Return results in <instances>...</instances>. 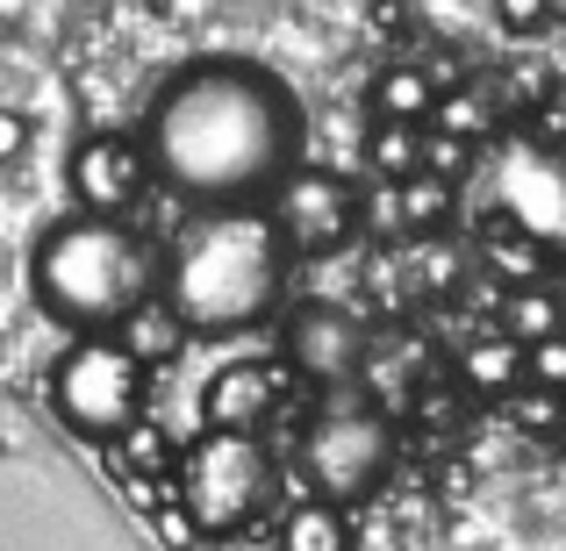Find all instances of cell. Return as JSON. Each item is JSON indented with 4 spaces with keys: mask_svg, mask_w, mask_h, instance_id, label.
I'll return each instance as SVG.
<instances>
[{
    "mask_svg": "<svg viewBox=\"0 0 566 551\" xmlns=\"http://www.w3.org/2000/svg\"><path fill=\"white\" fill-rule=\"evenodd\" d=\"M488 273H495V279H516V287H538L545 244H538V236H524L516 222H502V230H488Z\"/></svg>",
    "mask_w": 566,
    "mask_h": 551,
    "instance_id": "cell-19",
    "label": "cell"
},
{
    "mask_svg": "<svg viewBox=\"0 0 566 551\" xmlns=\"http://www.w3.org/2000/svg\"><path fill=\"white\" fill-rule=\"evenodd\" d=\"M510 415H516V423H531V430H553L559 415H566V394H553V386H531V380H516V386H510Z\"/></svg>",
    "mask_w": 566,
    "mask_h": 551,
    "instance_id": "cell-23",
    "label": "cell"
},
{
    "mask_svg": "<svg viewBox=\"0 0 566 551\" xmlns=\"http://www.w3.org/2000/svg\"><path fill=\"white\" fill-rule=\"evenodd\" d=\"M524 380H531V386H553V394H566V330L524 351Z\"/></svg>",
    "mask_w": 566,
    "mask_h": 551,
    "instance_id": "cell-24",
    "label": "cell"
},
{
    "mask_svg": "<svg viewBox=\"0 0 566 551\" xmlns=\"http://www.w3.org/2000/svg\"><path fill=\"white\" fill-rule=\"evenodd\" d=\"M502 201H510V222L538 244H559L566 236V166L538 144H516L502 151Z\"/></svg>",
    "mask_w": 566,
    "mask_h": 551,
    "instance_id": "cell-10",
    "label": "cell"
},
{
    "mask_svg": "<svg viewBox=\"0 0 566 551\" xmlns=\"http://www.w3.org/2000/svg\"><path fill=\"white\" fill-rule=\"evenodd\" d=\"M273 495V466H265V444L251 430H201L193 452L180 458V501L193 509L201 538H230Z\"/></svg>",
    "mask_w": 566,
    "mask_h": 551,
    "instance_id": "cell-4",
    "label": "cell"
},
{
    "mask_svg": "<svg viewBox=\"0 0 566 551\" xmlns=\"http://www.w3.org/2000/svg\"><path fill=\"white\" fill-rule=\"evenodd\" d=\"M366 172L374 180H416L423 172V123H374L366 129Z\"/></svg>",
    "mask_w": 566,
    "mask_h": 551,
    "instance_id": "cell-17",
    "label": "cell"
},
{
    "mask_svg": "<svg viewBox=\"0 0 566 551\" xmlns=\"http://www.w3.org/2000/svg\"><path fill=\"white\" fill-rule=\"evenodd\" d=\"M72 208L80 215H123V208H137V193L151 187V158H144L137 137H123V129H94V137H80V151H72Z\"/></svg>",
    "mask_w": 566,
    "mask_h": 551,
    "instance_id": "cell-9",
    "label": "cell"
},
{
    "mask_svg": "<svg viewBox=\"0 0 566 551\" xmlns=\"http://www.w3.org/2000/svg\"><path fill=\"white\" fill-rule=\"evenodd\" d=\"M280 401V365L230 359L201 380V430H259Z\"/></svg>",
    "mask_w": 566,
    "mask_h": 551,
    "instance_id": "cell-11",
    "label": "cell"
},
{
    "mask_svg": "<svg viewBox=\"0 0 566 551\" xmlns=\"http://www.w3.org/2000/svg\"><path fill=\"white\" fill-rule=\"evenodd\" d=\"M401 222H409V236L444 230V222H452V180H438V172L401 180Z\"/></svg>",
    "mask_w": 566,
    "mask_h": 551,
    "instance_id": "cell-21",
    "label": "cell"
},
{
    "mask_svg": "<svg viewBox=\"0 0 566 551\" xmlns=\"http://www.w3.org/2000/svg\"><path fill=\"white\" fill-rule=\"evenodd\" d=\"M287 258L265 208H208L172 244L166 294L158 301L187 322V337H237L259 330L287 294Z\"/></svg>",
    "mask_w": 566,
    "mask_h": 551,
    "instance_id": "cell-2",
    "label": "cell"
},
{
    "mask_svg": "<svg viewBox=\"0 0 566 551\" xmlns=\"http://www.w3.org/2000/svg\"><path fill=\"white\" fill-rule=\"evenodd\" d=\"M366 359H374V337H366V322L352 316V308L337 301H308L287 316V365L302 372V380H323V386H345L359 380Z\"/></svg>",
    "mask_w": 566,
    "mask_h": 551,
    "instance_id": "cell-8",
    "label": "cell"
},
{
    "mask_svg": "<svg viewBox=\"0 0 566 551\" xmlns=\"http://www.w3.org/2000/svg\"><path fill=\"white\" fill-rule=\"evenodd\" d=\"M51 401H57V415H65V430L108 444L123 423L144 415V365L129 359L108 330L72 337L65 359L51 365Z\"/></svg>",
    "mask_w": 566,
    "mask_h": 551,
    "instance_id": "cell-5",
    "label": "cell"
},
{
    "mask_svg": "<svg viewBox=\"0 0 566 551\" xmlns=\"http://www.w3.org/2000/svg\"><path fill=\"white\" fill-rule=\"evenodd\" d=\"M108 337H115V345H123V351H129V359H137L144 372H151V365H172V359L187 351V322L172 316V308L158 301V294H151V301H137V308H129V316L115 322Z\"/></svg>",
    "mask_w": 566,
    "mask_h": 551,
    "instance_id": "cell-13",
    "label": "cell"
},
{
    "mask_svg": "<svg viewBox=\"0 0 566 551\" xmlns=\"http://www.w3.org/2000/svg\"><path fill=\"white\" fill-rule=\"evenodd\" d=\"M137 144L172 193L237 208L302 166V100L251 57H201L151 100Z\"/></svg>",
    "mask_w": 566,
    "mask_h": 551,
    "instance_id": "cell-1",
    "label": "cell"
},
{
    "mask_svg": "<svg viewBox=\"0 0 566 551\" xmlns=\"http://www.w3.org/2000/svg\"><path fill=\"white\" fill-rule=\"evenodd\" d=\"M566 322H559V294H545V287H516L510 301H502V337H516V345H545V337H559Z\"/></svg>",
    "mask_w": 566,
    "mask_h": 551,
    "instance_id": "cell-18",
    "label": "cell"
},
{
    "mask_svg": "<svg viewBox=\"0 0 566 551\" xmlns=\"http://www.w3.org/2000/svg\"><path fill=\"white\" fill-rule=\"evenodd\" d=\"M29 294L72 337L115 330L137 301L158 294L151 244L123 230V215H65L29 251Z\"/></svg>",
    "mask_w": 566,
    "mask_h": 551,
    "instance_id": "cell-3",
    "label": "cell"
},
{
    "mask_svg": "<svg viewBox=\"0 0 566 551\" xmlns=\"http://www.w3.org/2000/svg\"><path fill=\"white\" fill-rule=\"evenodd\" d=\"M502 22H510V29H538L545 22V0H502Z\"/></svg>",
    "mask_w": 566,
    "mask_h": 551,
    "instance_id": "cell-27",
    "label": "cell"
},
{
    "mask_svg": "<svg viewBox=\"0 0 566 551\" xmlns=\"http://www.w3.org/2000/svg\"><path fill=\"white\" fill-rule=\"evenodd\" d=\"M108 452H115V466L129 473V487H137V501H158V487H180L172 480V466H180V452H172V437L158 423H123L108 437Z\"/></svg>",
    "mask_w": 566,
    "mask_h": 551,
    "instance_id": "cell-12",
    "label": "cell"
},
{
    "mask_svg": "<svg viewBox=\"0 0 566 551\" xmlns=\"http://www.w3.org/2000/svg\"><path fill=\"white\" fill-rule=\"evenodd\" d=\"M151 530H158L166 551H193V544H201V523H193V509L180 501V487H172L166 501H151Z\"/></svg>",
    "mask_w": 566,
    "mask_h": 551,
    "instance_id": "cell-22",
    "label": "cell"
},
{
    "mask_svg": "<svg viewBox=\"0 0 566 551\" xmlns=\"http://www.w3.org/2000/svg\"><path fill=\"white\" fill-rule=\"evenodd\" d=\"M22 151H29V123L14 108H0V166H14Z\"/></svg>",
    "mask_w": 566,
    "mask_h": 551,
    "instance_id": "cell-26",
    "label": "cell"
},
{
    "mask_svg": "<svg viewBox=\"0 0 566 551\" xmlns=\"http://www.w3.org/2000/svg\"><path fill=\"white\" fill-rule=\"evenodd\" d=\"M280 551H352V523L337 501H294L280 523Z\"/></svg>",
    "mask_w": 566,
    "mask_h": 551,
    "instance_id": "cell-16",
    "label": "cell"
},
{
    "mask_svg": "<svg viewBox=\"0 0 566 551\" xmlns=\"http://www.w3.org/2000/svg\"><path fill=\"white\" fill-rule=\"evenodd\" d=\"M395 466V430L380 409L366 401H331L316 423L302 430V480L331 501H359L374 495Z\"/></svg>",
    "mask_w": 566,
    "mask_h": 551,
    "instance_id": "cell-6",
    "label": "cell"
},
{
    "mask_svg": "<svg viewBox=\"0 0 566 551\" xmlns=\"http://www.w3.org/2000/svg\"><path fill=\"white\" fill-rule=\"evenodd\" d=\"M265 215H273L280 244H287L294 258H323V251L359 236V187L323 172V166H294L287 180L273 187V208H265Z\"/></svg>",
    "mask_w": 566,
    "mask_h": 551,
    "instance_id": "cell-7",
    "label": "cell"
},
{
    "mask_svg": "<svg viewBox=\"0 0 566 551\" xmlns=\"http://www.w3.org/2000/svg\"><path fill=\"white\" fill-rule=\"evenodd\" d=\"M467 151L473 144H459V137H423V172H438V180H459V172H467Z\"/></svg>",
    "mask_w": 566,
    "mask_h": 551,
    "instance_id": "cell-25",
    "label": "cell"
},
{
    "mask_svg": "<svg viewBox=\"0 0 566 551\" xmlns=\"http://www.w3.org/2000/svg\"><path fill=\"white\" fill-rule=\"evenodd\" d=\"M459 380H467L473 394H510V386L524 380V345H516V337H502V330L473 337V345L459 351Z\"/></svg>",
    "mask_w": 566,
    "mask_h": 551,
    "instance_id": "cell-14",
    "label": "cell"
},
{
    "mask_svg": "<svg viewBox=\"0 0 566 551\" xmlns=\"http://www.w3.org/2000/svg\"><path fill=\"white\" fill-rule=\"evenodd\" d=\"M430 108H438V86H430V72L387 65L380 80H374V123H430Z\"/></svg>",
    "mask_w": 566,
    "mask_h": 551,
    "instance_id": "cell-15",
    "label": "cell"
},
{
    "mask_svg": "<svg viewBox=\"0 0 566 551\" xmlns=\"http://www.w3.org/2000/svg\"><path fill=\"white\" fill-rule=\"evenodd\" d=\"M438 129L444 137H459V144H481L488 137V123H495V94L488 86H459V94H438Z\"/></svg>",
    "mask_w": 566,
    "mask_h": 551,
    "instance_id": "cell-20",
    "label": "cell"
},
{
    "mask_svg": "<svg viewBox=\"0 0 566 551\" xmlns=\"http://www.w3.org/2000/svg\"><path fill=\"white\" fill-rule=\"evenodd\" d=\"M559 322H566V294H559Z\"/></svg>",
    "mask_w": 566,
    "mask_h": 551,
    "instance_id": "cell-28",
    "label": "cell"
}]
</instances>
